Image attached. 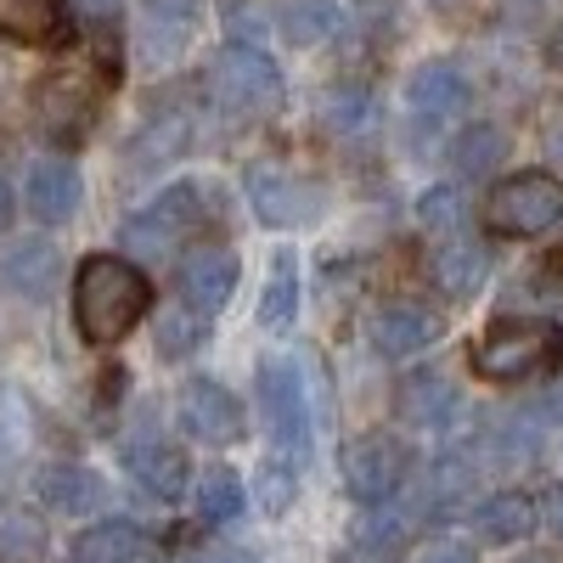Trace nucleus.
Segmentation results:
<instances>
[{
    "label": "nucleus",
    "instance_id": "obj_2",
    "mask_svg": "<svg viewBox=\"0 0 563 563\" xmlns=\"http://www.w3.org/2000/svg\"><path fill=\"white\" fill-rule=\"evenodd\" d=\"M563 361V333L552 321H496L474 339V372L490 384H530Z\"/></svg>",
    "mask_w": 563,
    "mask_h": 563
},
{
    "label": "nucleus",
    "instance_id": "obj_9",
    "mask_svg": "<svg viewBox=\"0 0 563 563\" xmlns=\"http://www.w3.org/2000/svg\"><path fill=\"white\" fill-rule=\"evenodd\" d=\"M180 294H186V310H192V316H220L231 305V294H238V254H231V249L186 254Z\"/></svg>",
    "mask_w": 563,
    "mask_h": 563
},
{
    "label": "nucleus",
    "instance_id": "obj_27",
    "mask_svg": "<svg viewBox=\"0 0 563 563\" xmlns=\"http://www.w3.org/2000/svg\"><path fill=\"white\" fill-rule=\"evenodd\" d=\"M294 490H299V474H294V456H276L260 467V512L265 519H282L294 507Z\"/></svg>",
    "mask_w": 563,
    "mask_h": 563
},
{
    "label": "nucleus",
    "instance_id": "obj_11",
    "mask_svg": "<svg viewBox=\"0 0 563 563\" xmlns=\"http://www.w3.org/2000/svg\"><path fill=\"white\" fill-rule=\"evenodd\" d=\"M440 339V316L429 305H384L378 321H372V344L389 361H406L417 350H429Z\"/></svg>",
    "mask_w": 563,
    "mask_h": 563
},
{
    "label": "nucleus",
    "instance_id": "obj_7",
    "mask_svg": "<svg viewBox=\"0 0 563 563\" xmlns=\"http://www.w3.org/2000/svg\"><path fill=\"white\" fill-rule=\"evenodd\" d=\"M260 406H265V422H271L282 456L299 462L310 451V411H305V384H294L288 361H265L260 366Z\"/></svg>",
    "mask_w": 563,
    "mask_h": 563
},
{
    "label": "nucleus",
    "instance_id": "obj_30",
    "mask_svg": "<svg viewBox=\"0 0 563 563\" xmlns=\"http://www.w3.org/2000/svg\"><path fill=\"white\" fill-rule=\"evenodd\" d=\"M327 108H333L339 130H366L372 124V97H366V90H333V102H327Z\"/></svg>",
    "mask_w": 563,
    "mask_h": 563
},
{
    "label": "nucleus",
    "instance_id": "obj_19",
    "mask_svg": "<svg viewBox=\"0 0 563 563\" xmlns=\"http://www.w3.org/2000/svg\"><path fill=\"white\" fill-rule=\"evenodd\" d=\"M536 519H541V507L530 501V496H519V490H501V496H490V501H479V512H474V525H479V536L485 541H519V536H530L536 530Z\"/></svg>",
    "mask_w": 563,
    "mask_h": 563
},
{
    "label": "nucleus",
    "instance_id": "obj_38",
    "mask_svg": "<svg viewBox=\"0 0 563 563\" xmlns=\"http://www.w3.org/2000/svg\"><path fill=\"white\" fill-rule=\"evenodd\" d=\"M519 563H552V558H519Z\"/></svg>",
    "mask_w": 563,
    "mask_h": 563
},
{
    "label": "nucleus",
    "instance_id": "obj_32",
    "mask_svg": "<svg viewBox=\"0 0 563 563\" xmlns=\"http://www.w3.org/2000/svg\"><path fill=\"white\" fill-rule=\"evenodd\" d=\"M192 344H198V327L186 321V316H164V321H158V350H164V355H186Z\"/></svg>",
    "mask_w": 563,
    "mask_h": 563
},
{
    "label": "nucleus",
    "instance_id": "obj_5",
    "mask_svg": "<svg viewBox=\"0 0 563 563\" xmlns=\"http://www.w3.org/2000/svg\"><path fill=\"white\" fill-rule=\"evenodd\" d=\"M198 214H203L198 186H169V192H164L158 203H147L141 214H130V220H124L119 238H124V249H130V254H169V249H180L186 238H192Z\"/></svg>",
    "mask_w": 563,
    "mask_h": 563
},
{
    "label": "nucleus",
    "instance_id": "obj_23",
    "mask_svg": "<svg viewBox=\"0 0 563 563\" xmlns=\"http://www.w3.org/2000/svg\"><path fill=\"white\" fill-rule=\"evenodd\" d=\"M417 220H422V231H429L434 243L467 238V198L456 192V186H434V192H422Z\"/></svg>",
    "mask_w": 563,
    "mask_h": 563
},
{
    "label": "nucleus",
    "instance_id": "obj_1",
    "mask_svg": "<svg viewBox=\"0 0 563 563\" xmlns=\"http://www.w3.org/2000/svg\"><path fill=\"white\" fill-rule=\"evenodd\" d=\"M147 316V276L130 260L97 254L74 276V327L85 344H119L130 327Z\"/></svg>",
    "mask_w": 563,
    "mask_h": 563
},
{
    "label": "nucleus",
    "instance_id": "obj_10",
    "mask_svg": "<svg viewBox=\"0 0 563 563\" xmlns=\"http://www.w3.org/2000/svg\"><path fill=\"white\" fill-rule=\"evenodd\" d=\"M249 198H254V214L265 225H299L316 209V186H305L299 175H288V169L271 164V158H260L249 169Z\"/></svg>",
    "mask_w": 563,
    "mask_h": 563
},
{
    "label": "nucleus",
    "instance_id": "obj_22",
    "mask_svg": "<svg viewBox=\"0 0 563 563\" xmlns=\"http://www.w3.org/2000/svg\"><path fill=\"white\" fill-rule=\"evenodd\" d=\"M45 552V525L34 519L29 507L0 501V558L7 563H34Z\"/></svg>",
    "mask_w": 563,
    "mask_h": 563
},
{
    "label": "nucleus",
    "instance_id": "obj_12",
    "mask_svg": "<svg viewBox=\"0 0 563 563\" xmlns=\"http://www.w3.org/2000/svg\"><path fill=\"white\" fill-rule=\"evenodd\" d=\"M406 102H411L417 119H429V124L456 119L467 108V79H462L456 63H422L411 74V85H406Z\"/></svg>",
    "mask_w": 563,
    "mask_h": 563
},
{
    "label": "nucleus",
    "instance_id": "obj_18",
    "mask_svg": "<svg viewBox=\"0 0 563 563\" xmlns=\"http://www.w3.org/2000/svg\"><path fill=\"white\" fill-rule=\"evenodd\" d=\"M339 23H344V12L333 0H282L276 7V29L288 45H321L339 34Z\"/></svg>",
    "mask_w": 563,
    "mask_h": 563
},
{
    "label": "nucleus",
    "instance_id": "obj_26",
    "mask_svg": "<svg viewBox=\"0 0 563 563\" xmlns=\"http://www.w3.org/2000/svg\"><path fill=\"white\" fill-rule=\"evenodd\" d=\"M198 501H203V519L209 525H225L243 512V479L231 474V467H209L203 485H198Z\"/></svg>",
    "mask_w": 563,
    "mask_h": 563
},
{
    "label": "nucleus",
    "instance_id": "obj_15",
    "mask_svg": "<svg viewBox=\"0 0 563 563\" xmlns=\"http://www.w3.org/2000/svg\"><path fill=\"white\" fill-rule=\"evenodd\" d=\"M40 501L52 507V512H63V519H90V512L108 501V490H102V479L90 474V467L52 462V467L40 474Z\"/></svg>",
    "mask_w": 563,
    "mask_h": 563
},
{
    "label": "nucleus",
    "instance_id": "obj_20",
    "mask_svg": "<svg viewBox=\"0 0 563 563\" xmlns=\"http://www.w3.org/2000/svg\"><path fill=\"white\" fill-rule=\"evenodd\" d=\"M147 541L135 525H97L74 541V563H141Z\"/></svg>",
    "mask_w": 563,
    "mask_h": 563
},
{
    "label": "nucleus",
    "instance_id": "obj_37",
    "mask_svg": "<svg viewBox=\"0 0 563 563\" xmlns=\"http://www.w3.org/2000/svg\"><path fill=\"white\" fill-rule=\"evenodd\" d=\"M344 563H384V558H372V552H355V558H344Z\"/></svg>",
    "mask_w": 563,
    "mask_h": 563
},
{
    "label": "nucleus",
    "instance_id": "obj_13",
    "mask_svg": "<svg viewBox=\"0 0 563 563\" xmlns=\"http://www.w3.org/2000/svg\"><path fill=\"white\" fill-rule=\"evenodd\" d=\"M79 198H85V186H79V169L68 158H45L29 169V209L45 220V225H63L79 214Z\"/></svg>",
    "mask_w": 563,
    "mask_h": 563
},
{
    "label": "nucleus",
    "instance_id": "obj_21",
    "mask_svg": "<svg viewBox=\"0 0 563 563\" xmlns=\"http://www.w3.org/2000/svg\"><path fill=\"white\" fill-rule=\"evenodd\" d=\"M7 276H12V288H18V294L45 299V294L57 288V276H63V260H57L52 243H23V249H12Z\"/></svg>",
    "mask_w": 563,
    "mask_h": 563
},
{
    "label": "nucleus",
    "instance_id": "obj_24",
    "mask_svg": "<svg viewBox=\"0 0 563 563\" xmlns=\"http://www.w3.org/2000/svg\"><path fill=\"white\" fill-rule=\"evenodd\" d=\"M63 23L57 0H0V34L12 40H52Z\"/></svg>",
    "mask_w": 563,
    "mask_h": 563
},
{
    "label": "nucleus",
    "instance_id": "obj_31",
    "mask_svg": "<svg viewBox=\"0 0 563 563\" xmlns=\"http://www.w3.org/2000/svg\"><path fill=\"white\" fill-rule=\"evenodd\" d=\"M198 7H203V0H147V18H153L158 29L175 23V34H186V23L198 18Z\"/></svg>",
    "mask_w": 563,
    "mask_h": 563
},
{
    "label": "nucleus",
    "instance_id": "obj_29",
    "mask_svg": "<svg viewBox=\"0 0 563 563\" xmlns=\"http://www.w3.org/2000/svg\"><path fill=\"white\" fill-rule=\"evenodd\" d=\"M294 305H299V288H294V265L282 260V265H276V276H271V288H265V305H260V327H288Z\"/></svg>",
    "mask_w": 563,
    "mask_h": 563
},
{
    "label": "nucleus",
    "instance_id": "obj_14",
    "mask_svg": "<svg viewBox=\"0 0 563 563\" xmlns=\"http://www.w3.org/2000/svg\"><path fill=\"white\" fill-rule=\"evenodd\" d=\"M124 467L135 474L141 490H153L164 501H175L186 490V474H192V467H186V451L169 445V440H135V445H124Z\"/></svg>",
    "mask_w": 563,
    "mask_h": 563
},
{
    "label": "nucleus",
    "instance_id": "obj_17",
    "mask_svg": "<svg viewBox=\"0 0 563 563\" xmlns=\"http://www.w3.org/2000/svg\"><path fill=\"white\" fill-rule=\"evenodd\" d=\"M490 276V254L474 243V238H451V243H434V282L451 294V299H467L479 294V282Z\"/></svg>",
    "mask_w": 563,
    "mask_h": 563
},
{
    "label": "nucleus",
    "instance_id": "obj_33",
    "mask_svg": "<svg viewBox=\"0 0 563 563\" xmlns=\"http://www.w3.org/2000/svg\"><path fill=\"white\" fill-rule=\"evenodd\" d=\"M417 563H474V552H467L462 541H434V547H422Z\"/></svg>",
    "mask_w": 563,
    "mask_h": 563
},
{
    "label": "nucleus",
    "instance_id": "obj_28",
    "mask_svg": "<svg viewBox=\"0 0 563 563\" xmlns=\"http://www.w3.org/2000/svg\"><path fill=\"white\" fill-rule=\"evenodd\" d=\"M180 141H186V124L175 119H164V124H153L147 135H135V147H130V158H135V169H153V164H164V158H175L180 153Z\"/></svg>",
    "mask_w": 563,
    "mask_h": 563
},
{
    "label": "nucleus",
    "instance_id": "obj_36",
    "mask_svg": "<svg viewBox=\"0 0 563 563\" xmlns=\"http://www.w3.org/2000/svg\"><path fill=\"white\" fill-rule=\"evenodd\" d=\"M7 220H12V192H7V180H0V231H7Z\"/></svg>",
    "mask_w": 563,
    "mask_h": 563
},
{
    "label": "nucleus",
    "instance_id": "obj_16",
    "mask_svg": "<svg viewBox=\"0 0 563 563\" xmlns=\"http://www.w3.org/2000/svg\"><path fill=\"white\" fill-rule=\"evenodd\" d=\"M395 417L406 422V429L440 434L445 422L456 417V389L445 378H434V372H417V378H406L400 395H395Z\"/></svg>",
    "mask_w": 563,
    "mask_h": 563
},
{
    "label": "nucleus",
    "instance_id": "obj_4",
    "mask_svg": "<svg viewBox=\"0 0 563 563\" xmlns=\"http://www.w3.org/2000/svg\"><path fill=\"white\" fill-rule=\"evenodd\" d=\"M558 220H563V180H552L547 169L507 175L485 198V225L496 238H541Z\"/></svg>",
    "mask_w": 563,
    "mask_h": 563
},
{
    "label": "nucleus",
    "instance_id": "obj_8",
    "mask_svg": "<svg viewBox=\"0 0 563 563\" xmlns=\"http://www.w3.org/2000/svg\"><path fill=\"white\" fill-rule=\"evenodd\" d=\"M180 429L203 445H238L243 440V406L220 384H186L180 389Z\"/></svg>",
    "mask_w": 563,
    "mask_h": 563
},
{
    "label": "nucleus",
    "instance_id": "obj_6",
    "mask_svg": "<svg viewBox=\"0 0 563 563\" xmlns=\"http://www.w3.org/2000/svg\"><path fill=\"white\" fill-rule=\"evenodd\" d=\"M344 490L366 507H378L389 501L400 485H406V451L389 440V434H361L344 445Z\"/></svg>",
    "mask_w": 563,
    "mask_h": 563
},
{
    "label": "nucleus",
    "instance_id": "obj_35",
    "mask_svg": "<svg viewBox=\"0 0 563 563\" xmlns=\"http://www.w3.org/2000/svg\"><path fill=\"white\" fill-rule=\"evenodd\" d=\"M74 7H79V12H90V18H113V12L124 7V0H74Z\"/></svg>",
    "mask_w": 563,
    "mask_h": 563
},
{
    "label": "nucleus",
    "instance_id": "obj_25",
    "mask_svg": "<svg viewBox=\"0 0 563 563\" xmlns=\"http://www.w3.org/2000/svg\"><path fill=\"white\" fill-rule=\"evenodd\" d=\"M451 158H456L462 175H490V169L507 158V135H501L496 124H474V130H462V135H456Z\"/></svg>",
    "mask_w": 563,
    "mask_h": 563
},
{
    "label": "nucleus",
    "instance_id": "obj_34",
    "mask_svg": "<svg viewBox=\"0 0 563 563\" xmlns=\"http://www.w3.org/2000/svg\"><path fill=\"white\" fill-rule=\"evenodd\" d=\"M541 519H547V530L563 541V485H552V490H547V501H541Z\"/></svg>",
    "mask_w": 563,
    "mask_h": 563
},
{
    "label": "nucleus",
    "instance_id": "obj_3",
    "mask_svg": "<svg viewBox=\"0 0 563 563\" xmlns=\"http://www.w3.org/2000/svg\"><path fill=\"white\" fill-rule=\"evenodd\" d=\"M203 90L231 119H265L282 108V74L254 45H225V52H214V63L203 68Z\"/></svg>",
    "mask_w": 563,
    "mask_h": 563
}]
</instances>
